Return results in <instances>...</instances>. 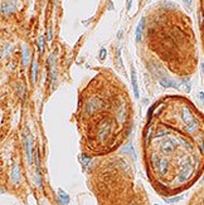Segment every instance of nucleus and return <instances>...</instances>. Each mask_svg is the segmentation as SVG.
Listing matches in <instances>:
<instances>
[{
  "label": "nucleus",
  "instance_id": "obj_1",
  "mask_svg": "<svg viewBox=\"0 0 204 205\" xmlns=\"http://www.w3.org/2000/svg\"><path fill=\"white\" fill-rule=\"evenodd\" d=\"M191 171H193V167H191V165H184L182 167V170H180V174H179V183H185L187 180L190 178V175H191Z\"/></svg>",
  "mask_w": 204,
  "mask_h": 205
},
{
  "label": "nucleus",
  "instance_id": "obj_2",
  "mask_svg": "<svg viewBox=\"0 0 204 205\" xmlns=\"http://www.w3.org/2000/svg\"><path fill=\"white\" fill-rule=\"evenodd\" d=\"M176 141L175 140H168V141H164L161 143V150L165 152V154H170L171 151H174L176 147Z\"/></svg>",
  "mask_w": 204,
  "mask_h": 205
},
{
  "label": "nucleus",
  "instance_id": "obj_3",
  "mask_svg": "<svg viewBox=\"0 0 204 205\" xmlns=\"http://www.w3.org/2000/svg\"><path fill=\"white\" fill-rule=\"evenodd\" d=\"M131 83H133V89H134V94L136 98H140V92H139V84H137V79H136V73L135 69L131 68Z\"/></svg>",
  "mask_w": 204,
  "mask_h": 205
},
{
  "label": "nucleus",
  "instance_id": "obj_4",
  "mask_svg": "<svg viewBox=\"0 0 204 205\" xmlns=\"http://www.w3.org/2000/svg\"><path fill=\"white\" fill-rule=\"evenodd\" d=\"M25 150H27V157L29 164H32V150H33V140L31 136H27L25 137Z\"/></svg>",
  "mask_w": 204,
  "mask_h": 205
},
{
  "label": "nucleus",
  "instance_id": "obj_5",
  "mask_svg": "<svg viewBox=\"0 0 204 205\" xmlns=\"http://www.w3.org/2000/svg\"><path fill=\"white\" fill-rule=\"evenodd\" d=\"M48 64L51 67V76H52V79L56 81V59H54V54H51L49 58H48Z\"/></svg>",
  "mask_w": 204,
  "mask_h": 205
},
{
  "label": "nucleus",
  "instance_id": "obj_6",
  "mask_svg": "<svg viewBox=\"0 0 204 205\" xmlns=\"http://www.w3.org/2000/svg\"><path fill=\"white\" fill-rule=\"evenodd\" d=\"M22 59H23V65L24 67H27L28 63H29V56H31V53H29V47L27 44L23 45V49H22Z\"/></svg>",
  "mask_w": 204,
  "mask_h": 205
},
{
  "label": "nucleus",
  "instance_id": "obj_7",
  "mask_svg": "<svg viewBox=\"0 0 204 205\" xmlns=\"http://www.w3.org/2000/svg\"><path fill=\"white\" fill-rule=\"evenodd\" d=\"M15 10V4L14 3H3L1 4V11H3V14H10V13H13V11Z\"/></svg>",
  "mask_w": 204,
  "mask_h": 205
},
{
  "label": "nucleus",
  "instance_id": "obj_8",
  "mask_svg": "<svg viewBox=\"0 0 204 205\" xmlns=\"http://www.w3.org/2000/svg\"><path fill=\"white\" fill-rule=\"evenodd\" d=\"M160 83H161V86H164V87H173V88L179 87V84L176 82L169 79V78H160Z\"/></svg>",
  "mask_w": 204,
  "mask_h": 205
},
{
  "label": "nucleus",
  "instance_id": "obj_9",
  "mask_svg": "<svg viewBox=\"0 0 204 205\" xmlns=\"http://www.w3.org/2000/svg\"><path fill=\"white\" fill-rule=\"evenodd\" d=\"M144 24H145V19L142 18V19L140 20V23H139V25H137V28H136V42L141 40L142 30H144Z\"/></svg>",
  "mask_w": 204,
  "mask_h": 205
},
{
  "label": "nucleus",
  "instance_id": "obj_10",
  "mask_svg": "<svg viewBox=\"0 0 204 205\" xmlns=\"http://www.w3.org/2000/svg\"><path fill=\"white\" fill-rule=\"evenodd\" d=\"M10 178L11 180H13L14 183L16 181H19V179H20V170H19V166H14L13 167V170H11V174H10Z\"/></svg>",
  "mask_w": 204,
  "mask_h": 205
},
{
  "label": "nucleus",
  "instance_id": "obj_11",
  "mask_svg": "<svg viewBox=\"0 0 204 205\" xmlns=\"http://www.w3.org/2000/svg\"><path fill=\"white\" fill-rule=\"evenodd\" d=\"M58 195H59V201L62 203V205H67L69 203V196L66 194V192L62 189L58 190Z\"/></svg>",
  "mask_w": 204,
  "mask_h": 205
},
{
  "label": "nucleus",
  "instance_id": "obj_12",
  "mask_svg": "<svg viewBox=\"0 0 204 205\" xmlns=\"http://www.w3.org/2000/svg\"><path fill=\"white\" fill-rule=\"evenodd\" d=\"M37 71H38V62L37 59H34L32 63V82L33 83H35V81H37Z\"/></svg>",
  "mask_w": 204,
  "mask_h": 205
},
{
  "label": "nucleus",
  "instance_id": "obj_13",
  "mask_svg": "<svg viewBox=\"0 0 204 205\" xmlns=\"http://www.w3.org/2000/svg\"><path fill=\"white\" fill-rule=\"evenodd\" d=\"M80 160H81V162H82V164L85 165V166H86V165H88V164H89V161H91V159H89V157H87L86 155H81Z\"/></svg>",
  "mask_w": 204,
  "mask_h": 205
},
{
  "label": "nucleus",
  "instance_id": "obj_14",
  "mask_svg": "<svg viewBox=\"0 0 204 205\" xmlns=\"http://www.w3.org/2000/svg\"><path fill=\"white\" fill-rule=\"evenodd\" d=\"M44 51V37H39V52L43 53Z\"/></svg>",
  "mask_w": 204,
  "mask_h": 205
},
{
  "label": "nucleus",
  "instance_id": "obj_15",
  "mask_svg": "<svg viewBox=\"0 0 204 205\" xmlns=\"http://www.w3.org/2000/svg\"><path fill=\"white\" fill-rule=\"evenodd\" d=\"M168 134H169V132H168L166 130H160V131H158L156 134H155V137H163V136H165Z\"/></svg>",
  "mask_w": 204,
  "mask_h": 205
},
{
  "label": "nucleus",
  "instance_id": "obj_16",
  "mask_svg": "<svg viewBox=\"0 0 204 205\" xmlns=\"http://www.w3.org/2000/svg\"><path fill=\"white\" fill-rule=\"evenodd\" d=\"M106 54H107V51L105 49V48H102V49H101V52H100V59H101V61H105Z\"/></svg>",
  "mask_w": 204,
  "mask_h": 205
},
{
  "label": "nucleus",
  "instance_id": "obj_17",
  "mask_svg": "<svg viewBox=\"0 0 204 205\" xmlns=\"http://www.w3.org/2000/svg\"><path fill=\"white\" fill-rule=\"evenodd\" d=\"M180 199H182V196H176V198H173V199H166V201L168 203H175L178 200H180Z\"/></svg>",
  "mask_w": 204,
  "mask_h": 205
},
{
  "label": "nucleus",
  "instance_id": "obj_18",
  "mask_svg": "<svg viewBox=\"0 0 204 205\" xmlns=\"http://www.w3.org/2000/svg\"><path fill=\"white\" fill-rule=\"evenodd\" d=\"M51 39H52V29L48 28V40H51Z\"/></svg>",
  "mask_w": 204,
  "mask_h": 205
},
{
  "label": "nucleus",
  "instance_id": "obj_19",
  "mask_svg": "<svg viewBox=\"0 0 204 205\" xmlns=\"http://www.w3.org/2000/svg\"><path fill=\"white\" fill-rule=\"evenodd\" d=\"M200 150H202V152L204 154V141L200 142Z\"/></svg>",
  "mask_w": 204,
  "mask_h": 205
},
{
  "label": "nucleus",
  "instance_id": "obj_20",
  "mask_svg": "<svg viewBox=\"0 0 204 205\" xmlns=\"http://www.w3.org/2000/svg\"><path fill=\"white\" fill-rule=\"evenodd\" d=\"M131 1H133V0H127V10H130V8H131Z\"/></svg>",
  "mask_w": 204,
  "mask_h": 205
},
{
  "label": "nucleus",
  "instance_id": "obj_21",
  "mask_svg": "<svg viewBox=\"0 0 204 205\" xmlns=\"http://www.w3.org/2000/svg\"><path fill=\"white\" fill-rule=\"evenodd\" d=\"M183 1H184L185 4H188V5H190V4H191V1H193V0H183Z\"/></svg>",
  "mask_w": 204,
  "mask_h": 205
},
{
  "label": "nucleus",
  "instance_id": "obj_22",
  "mask_svg": "<svg viewBox=\"0 0 204 205\" xmlns=\"http://www.w3.org/2000/svg\"><path fill=\"white\" fill-rule=\"evenodd\" d=\"M199 97H200V100L204 102V93H203V92H200V93H199Z\"/></svg>",
  "mask_w": 204,
  "mask_h": 205
},
{
  "label": "nucleus",
  "instance_id": "obj_23",
  "mask_svg": "<svg viewBox=\"0 0 204 205\" xmlns=\"http://www.w3.org/2000/svg\"><path fill=\"white\" fill-rule=\"evenodd\" d=\"M200 69H202V73H203V77H204V64H200Z\"/></svg>",
  "mask_w": 204,
  "mask_h": 205
},
{
  "label": "nucleus",
  "instance_id": "obj_24",
  "mask_svg": "<svg viewBox=\"0 0 204 205\" xmlns=\"http://www.w3.org/2000/svg\"><path fill=\"white\" fill-rule=\"evenodd\" d=\"M203 180H204V176H203Z\"/></svg>",
  "mask_w": 204,
  "mask_h": 205
}]
</instances>
